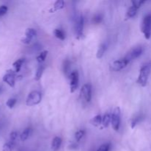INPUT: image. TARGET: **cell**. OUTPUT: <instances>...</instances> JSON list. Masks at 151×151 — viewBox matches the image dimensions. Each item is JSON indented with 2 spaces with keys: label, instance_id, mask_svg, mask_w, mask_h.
<instances>
[{
  "label": "cell",
  "instance_id": "1",
  "mask_svg": "<svg viewBox=\"0 0 151 151\" xmlns=\"http://www.w3.org/2000/svg\"><path fill=\"white\" fill-rule=\"evenodd\" d=\"M151 72V63H148L145 64L140 69L139 75L137 83L139 84L141 86H145L147 83L149 75Z\"/></svg>",
  "mask_w": 151,
  "mask_h": 151
},
{
  "label": "cell",
  "instance_id": "2",
  "mask_svg": "<svg viewBox=\"0 0 151 151\" xmlns=\"http://www.w3.org/2000/svg\"><path fill=\"white\" fill-rule=\"evenodd\" d=\"M141 30L146 39H150L151 36V14L145 16L143 19Z\"/></svg>",
  "mask_w": 151,
  "mask_h": 151
},
{
  "label": "cell",
  "instance_id": "3",
  "mask_svg": "<svg viewBox=\"0 0 151 151\" xmlns=\"http://www.w3.org/2000/svg\"><path fill=\"white\" fill-rule=\"evenodd\" d=\"M41 101V94L38 91H33L29 94L26 100V104L28 106L38 105Z\"/></svg>",
  "mask_w": 151,
  "mask_h": 151
},
{
  "label": "cell",
  "instance_id": "4",
  "mask_svg": "<svg viewBox=\"0 0 151 151\" xmlns=\"http://www.w3.org/2000/svg\"><path fill=\"white\" fill-rule=\"evenodd\" d=\"M120 109L119 107L116 108L111 115V122L112 128H113V129L115 131H118L119 129V126H120Z\"/></svg>",
  "mask_w": 151,
  "mask_h": 151
},
{
  "label": "cell",
  "instance_id": "5",
  "mask_svg": "<svg viewBox=\"0 0 151 151\" xmlns=\"http://www.w3.org/2000/svg\"><path fill=\"white\" fill-rule=\"evenodd\" d=\"M84 19L82 15H79L75 21V33L78 38H81L83 34Z\"/></svg>",
  "mask_w": 151,
  "mask_h": 151
},
{
  "label": "cell",
  "instance_id": "6",
  "mask_svg": "<svg viewBox=\"0 0 151 151\" xmlns=\"http://www.w3.org/2000/svg\"><path fill=\"white\" fill-rule=\"evenodd\" d=\"M129 62L124 58L119 60H116L114 61L111 65V69L113 71H120L127 66Z\"/></svg>",
  "mask_w": 151,
  "mask_h": 151
},
{
  "label": "cell",
  "instance_id": "7",
  "mask_svg": "<svg viewBox=\"0 0 151 151\" xmlns=\"http://www.w3.org/2000/svg\"><path fill=\"white\" fill-rule=\"evenodd\" d=\"M70 77V91L72 93L75 92L78 87L79 83V75L77 71L72 72L69 75Z\"/></svg>",
  "mask_w": 151,
  "mask_h": 151
},
{
  "label": "cell",
  "instance_id": "8",
  "mask_svg": "<svg viewBox=\"0 0 151 151\" xmlns=\"http://www.w3.org/2000/svg\"><path fill=\"white\" fill-rule=\"evenodd\" d=\"M143 52V49L142 47H136V48L133 49L131 52L128 53L126 56H125V58L128 60V62H130L131 60H134V59L137 58L139 57Z\"/></svg>",
  "mask_w": 151,
  "mask_h": 151
},
{
  "label": "cell",
  "instance_id": "9",
  "mask_svg": "<svg viewBox=\"0 0 151 151\" xmlns=\"http://www.w3.org/2000/svg\"><path fill=\"white\" fill-rule=\"evenodd\" d=\"M3 81L5 82L11 88L15 86L16 83V75L12 70H9L3 77Z\"/></svg>",
  "mask_w": 151,
  "mask_h": 151
},
{
  "label": "cell",
  "instance_id": "10",
  "mask_svg": "<svg viewBox=\"0 0 151 151\" xmlns=\"http://www.w3.org/2000/svg\"><path fill=\"white\" fill-rule=\"evenodd\" d=\"M81 95L86 102H90L91 99V86L89 84H85L81 88Z\"/></svg>",
  "mask_w": 151,
  "mask_h": 151
},
{
  "label": "cell",
  "instance_id": "11",
  "mask_svg": "<svg viewBox=\"0 0 151 151\" xmlns=\"http://www.w3.org/2000/svg\"><path fill=\"white\" fill-rule=\"evenodd\" d=\"M36 35V31L33 28H28L26 29L25 32V38H24L22 40V43L25 44H29L30 41H32V38L35 37Z\"/></svg>",
  "mask_w": 151,
  "mask_h": 151
},
{
  "label": "cell",
  "instance_id": "12",
  "mask_svg": "<svg viewBox=\"0 0 151 151\" xmlns=\"http://www.w3.org/2000/svg\"><path fill=\"white\" fill-rule=\"evenodd\" d=\"M62 140L60 137H55L52 139V150L53 151H58L60 149V145H61Z\"/></svg>",
  "mask_w": 151,
  "mask_h": 151
},
{
  "label": "cell",
  "instance_id": "13",
  "mask_svg": "<svg viewBox=\"0 0 151 151\" xmlns=\"http://www.w3.org/2000/svg\"><path fill=\"white\" fill-rule=\"evenodd\" d=\"M64 6H65L64 1H61V0H59V1H57L55 3L53 7L50 10V13H54V12L57 11V10H60V9H63V7H64Z\"/></svg>",
  "mask_w": 151,
  "mask_h": 151
},
{
  "label": "cell",
  "instance_id": "14",
  "mask_svg": "<svg viewBox=\"0 0 151 151\" xmlns=\"http://www.w3.org/2000/svg\"><path fill=\"white\" fill-rule=\"evenodd\" d=\"M44 65L40 63V65L38 66V69H37L36 73H35V80L36 81H38L40 79H41V76L43 75V72H44Z\"/></svg>",
  "mask_w": 151,
  "mask_h": 151
},
{
  "label": "cell",
  "instance_id": "15",
  "mask_svg": "<svg viewBox=\"0 0 151 151\" xmlns=\"http://www.w3.org/2000/svg\"><path fill=\"white\" fill-rule=\"evenodd\" d=\"M103 122V118L101 117L100 115H97L94 117H93L91 120V124L95 127H98L101 125Z\"/></svg>",
  "mask_w": 151,
  "mask_h": 151
},
{
  "label": "cell",
  "instance_id": "16",
  "mask_svg": "<svg viewBox=\"0 0 151 151\" xmlns=\"http://www.w3.org/2000/svg\"><path fill=\"white\" fill-rule=\"evenodd\" d=\"M24 61V58H20L19 60H16V62H14L13 64V67L15 69V72H19L20 71L21 68H22V65H23Z\"/></svg>",
  "mask_w": 151,
  "mask_h": 151
},
{
  "label": "cell",
  "instance_id": "17",
  "mask_svg": "<svg viewBox=\"0 0 151 151\" xmlns=\"http://www.w3.org/2000/svg\"><path fill=\"white\" fill-rule=\"evenodd\" d=\"M111 122V115H110L109 114H105L104 116L103 117V122H102L103 127L104 128H107Z\"/></svg>",
  "mask_w": 151,
  "mask_h": 151
},
{
  "label": "cell",
  "instance_id": "18",
  "mask_svg": "<svg viewBox=\"0 0 151 151\" xmlns=\"http://www.w3.org/2000/svg\"><path fill=\"white\" fill-rule=\"evenodd\" d=\"M106 50V44H100V46L99 47V48H98V50H97V58H99V59L101 58L103 56V55H104Z\"/></svg>",
  "mask_w": 151,
  "mask_h": 151
},
{
  "label": "cell",
  "instance_id": "19",
  "mask_svg": "<svg viewBox=\"0 0 151 151\" xmlns=\"http://www.w3.org/2000/svg\"><path fill=\"white\" fill-rule=\"evenodd\" d=\"M30 131H31L30 128H26V129L22 133V134H21L20 136L21 141L22 142L26 141V140L29 138V135H30Z\"/></svg>",
  "mask_w": 151,
  "mask_h": 151
},
{
  "label": "cell",
  "instance_id": "20",
  "mask_svg": "<svg viewBox=\"0 0 151 151\" xmlns=\"http://www.w3.org/2000/svg\"><path fill=\"white\" fill-rule=\"evenodd\" d=\"M137 10H138V9H137V7H134V6H131V7L129 8V10H128V12H127L126 17L132 18L134 17V16H135L137 13Z\"/></svg>",
  "mask_w": 151,
  "mask_h": 151
},
{
  "label": "cell",
  "instance_id": "21",
  "mask_svg": "<svg viewBox=\"0 0 151 151\" xmlns=\"http://www.w3.org/2000/svg\"><path fill=\"white\" fill-rule=\"evenodd\" d=\"M54 34L56 38H58V39L62 40V41L65 39V34L63 31H62L61 29H55L54 31Z\"/></svg>",
  "mask_w": 151,
  "mask_h": 151
},
{
  "label": "cell",
  "instance_id": "22",
  "mask_svg": "<svg viewBox=\"0 0 151 151\" xmlns=\"http://www.w3.org/2000/svg\"><path fill=\"white\" fill-rule=\"evenodd\" d=\"M71 63L68 60H65V62L63 63V72H64L65 75H68L69 73V70H70L71 68Z\"/></svg>",
  "mask_w": 151,
  "mask_h": 151
},
{
  "label": "cell",
  "instance_id": "23",
  "mask_svg": "<svg viewBox=\"0 0 151 151\" xmlns=\"http://www.w3.org/2000/svg\"><path fill=\"white\" fill-rule=\"evenodd\" d=\"M47 53H48L47 51H44L42 52H41V54L37 57V61L40 63H41L43 61H44V60H45L46 57H47Z\"/></svg>",
  "mask_w": 151,
  "mask_h": 151
},
{
  "label": "cell",
  "instance_id": "24",
  "mask_svg": "<svg viewBox=\"0 0 151 151\" xmlns=\"http://www.w3.org/2000/svg\"><path fill=\"white\" fill-rule=\"evenodd\" d=\"M85 131L84 130H80V131H77L76 134H75V139L77 142L81 141V139L83 137V136L85 135Z\"/></svg>",
  "mask_w": 151,
  "mask_h": 151
},
{
  "label": "cell",
  "instance_id": "25",
  "mask_svg": "<svg viewBox=\"0 0 151 151\" xmlns=\"http://www.w3.org/2000/svg\"><path fill=\"white\" fill-rule=\"evenodd\" d=\"M14 144L11 142H7L3 145L2 147V151H13V147Z\"/></svg>",
  "mask_w": 151,
  "mask_h": 151
},
{
  "label": "cell",
  "instance_id": "26",
  "mask_svg": "<svg viewBox=\"0 0 151 151\" xmlns=\"http://www.w3.org/2000/svg\"><path fill=\"white\" fill-rule=\"evenodd\" d=\"M16 102H17V100H16V98H10L7 100L6 105H7V106L9 109H13L15 105H16Z\"/></svg>",
  "mask_w": 151,
  "mask_h": 151
},
{
  "label": "cell",
  "instance_id": "27",
  "mask_svg": "<svg viewBox=\"0 0 151 151\" xmlns=\"http://www.w3.org/2000/svg\"><path fill=\"white\" fill-rule=\"evenodd\" d=\"M111 148V144L110 143H106L103 144L97 149V151H109Z\"/></svg>",
  "mask_w": 151,
  "mask_h": 151
},
{
  "label": "cell",
  "instance_id": "28",
  "mask_svg": "<svg viewBox=\"0 0 151 151\" xmlns=\"http://www.w3.org/2000/svg\"><path fill=\"white\" fill-rule=\"evenodd\" d=\"M131 2H132L133 4L132 6H134V7L139 9L140 7H142V5L143 4H144L145 1H142V0H133Z\"/></svg>",
  "mask_w": 151,
  "mask_h": 151
},
{
  "label": "cell",
  "instance_id": "29",
  "mask_svg": "<svg viewBox=\"0 0 151 151\" xmlns=\"http://www.w3.org/2000/svg\"><path fill=\"white\" fill-rule=\"evenodd\" d=\"M18 137V133L16 132V131H13L12 133H10V142L14 144L15 141L17 139Z\"/></svg>",
  "mask_w": 151,
  "mask_h": 151
},
{
  "label": "cell",
  "instance_id": "30",
  "mask_svg": "<svg viewBox=\"0 0 151 151\" xmlns=\"http://www.w3.org/2000/svg\"><path fill=\"white\" fill-rule=\"evenodd\" d=\"M140 120H141V117H140V116L134 118V119L132 120V122H131V128H135L136 125H137V123H138V122H140Z\"/></svg>",
  "mask_w": 151,
  "mask_h": 151
},
{
  "label": "cell",
  "instance_id": "31",
  "mask_svg": "<svg viewBox=\"0 0 151 151\" xmlns=\"http://www.w3.org/2000/svg\"><path fill=\"white\" fill-rule=\"evenodd\" d=\"M7 12V7L6 5H1L0 7V16H4Z\"/></svg>",
  "mask_w": 151,
  "mask_h": 151
},
{
  "label": "cell",
  "instance_id": "32",
  "mask_svg": "<svg viewBox=\"0 0 151 151\" xmlns=\"http://www.w3.org/2000/svg\"><path fill=\"white\" fill-rule=\"evenodd\" d=\"M93 21H94V23H96V24L100 23V22H101V21H102L101 16H100V15H97V16H95L94 17V19H93Z\"/></svg>",
  "mask_w": 151,
  "mask_h": 151
}]
</instances>
